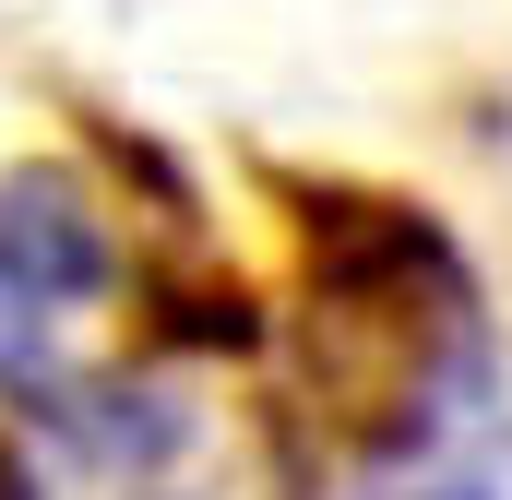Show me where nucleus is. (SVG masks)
I'll return each instance as SVG.
<instances>
[{
    "label": "nucleus",
    "instance_id": "3",
    "mask_svg": "<svg viewBox=\"0 0 512 500\" xmlns=\"http://www.w3.org/2000/svg\"><path fill=\"white\" fill-rule=\"evenodd\" d=\"M370 500H512V393H501V370L465 405H441L417 441H393L370 465Z\"/></svg>",
    "mask_w": 512,
    "mask_h": 500
},
{
    "label": "nucleus",
    "instance_id": "2",
    "mask_svg": "<svg viewBox=\"0 0 512 500\" xmlns=\"http://www.w3.org/2000/svg\"><path fill=\"white\" fill-rule=\"evenodd\" d=\"M108 322H120V227L72 167L0 179V393L48 429L108 393Z\"/></svg>",
    "mask_w": 512,
    "mask_h": 500
},
{
    "label": "nucleus",
    "instance_id": "1",
    "mask_svg": "<svg viewBox=\"0 0 512 500\" xmlns=\"http://www.w3.org/2000/svg\"><path fill=\"white\" fill-rule=\"evenodd\" d=\"M0 500H274V441L227 381L131 370L96 405L48 417Z\"/></svg>",
    "mask_w": 512,
    "mask_h": 500
}]
</instances>
